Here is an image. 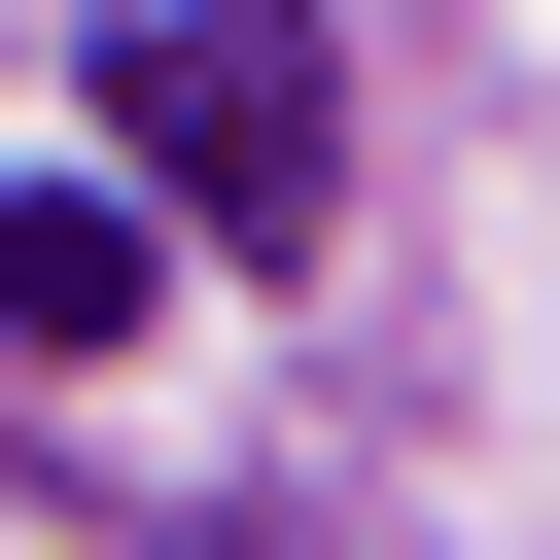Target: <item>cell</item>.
Returning a JSON list of instances; mask_svg holds the SVG:
<instances>
[{"label":"cell","instance_id":"cell-1","mask_svg":"<svg viewBox=\"0 0 560 560\" xmlns=\"http://www.w3.org/2000/svg\"><path fill=\"white\" fill-rule=\"evenodd\" d=\"M105 140H140V210H210L245 280L350 210V105H315V35H280V0H175V35H105Z\"/></svg>","mask_w":560,"mask_h":560},{"label":"cell","instance_id":"cell-2","mask_svg":"<svg viewBox=\"0 0 560 560\" xmlns=\"http://www.w3.org/2000/svg\"><path fill=\"white\" fill-rule=\"evenodd\" d=\"M0 350H140V210H0Z\"/></svg>","mask_w":560,"mask_h":560}]
</instances>
